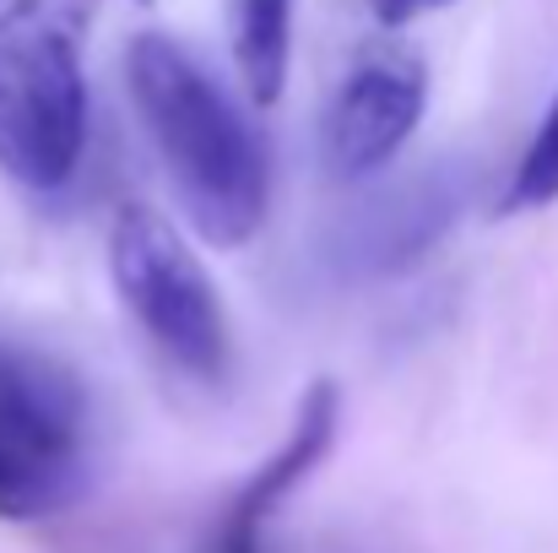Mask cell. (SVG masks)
<instances>
[{
	"instance_id": "4",
	"label": "cell",
	"mask_w": 558,
	"mask_h": 553,
	"mask_svg": "<svg viewBox=\"0 0 558 553\" xmlns=\"http://www.w3.org/2000/svg\"><path fill=\"white\" fill-rule=\"evenodd\" d=\"M93 467V412L71 369L0 348V516L38 521L65 510Z\"/></svg>"
},
{
	"instance_id": "10",
	"label": "cell",
	"mask_w": 558,
	"mask_h": 553,
	"mask_svg": "<svg viewBox=\"0 0 558 553\" xmlns=\"http://www.w3.org/2000/svg\"><path fill=\"white\" fill-rule=\"evenodd\" d=\"M369 5H374L379 22H412V16L439 11V5H450V0H369Z\"/></svg>"
},
{
	"instance_id": "2",
	"label": "cell",
	"mask_w": 558,
	"mask_h": 553,
	"mask_svg": "<svg viewBox=\"0 0 558 553\" xmlns=\"http://www.w3.org/2000/svg\"><path fill=\"white\" fill-rule=\"evenodd\" d=\"M93 11L98 0H11L0 11V169L27 190H60L82 169Z\"/></svg>"
},
{
	"instance_id": "8",
	"label": "cell",
	"mask_w": 558,
	"mask_h": 553,
	"mask_svg": "<svg viewBox=\"0 0 558 553\" xmlns=\"http://www.w3.org/2000/svg\"><path fill=\"white\" fill-rule=\"evenodd\" d=\"M228 38L239 82L255 104H277L288 82V44H293V0H228Z\"/></svg>"
},
{
	"instance_id": "6",
	"label": "cell",
	"mask_w": 558,
	"mask_h": 553,
	"mask_svg": "<svg viewBox=\"0 0 558 553\" xmlns=\"http://www.w3.org/2000/svg\"><path fill=\"white\" fill-rule=\"evenodd\" d=\"M337 423H342V396L331 380H315L299 401V418L288 429V440L233 489V500L222 505L217 527H211V543L206 553H266V527L271 516L293 500V489L331 456L337 445Z\"/></svg>"
},
{
	"instance_id": "7",
	"label": "cell",
	"mask_w": 558,
	"mask_h": 553,
	"mask_svg": "<svg viewBox=\"0 0 558 553\" xmlns=\"http://www.w3.org/2000/svg\"><path fill=\"white\" fill-rule=\"evenodd\" d=\"M456 212H461V184L450 180L445 164L423 169V175H412L401 184H385L337 233V244H342L337 261H348L364 277L369 272L374 277L379 272H401V266H412L417 255H428L445 239Z\"/></svg>"
},
{
	"instance_id": "9",
	"label": "cell",
	"mask_w": 558,
	"mask_h": 553,
	"mask_svg": "<svg viewBox=\"0 0 558 553\" xmlns=\"http://www.w3.org/2000/svg\"><path fill=\"white\" fill-rule=\"evenodd\" d=\"M558 201V93L548 104V115L537 120L515 175H510V190H505V212H548Z\"/></svg>"
},
{
	"instance_id": "3",
	"label": "cell",
	"mask_w": 558,
	"mask_h": 553,
	"mask_svg": "<svg viewBox=\"0 0 558 553\" xmlns=\"http://www.w3.org/2000/svg\"><path fill=\"white\" fill-rule=\"evenodd\" d=\"M109 277H114V293L125 299L131 321L180 374L201 380V385H217L228 374L233 342H228L222 299H217L206 266L195 261V250L185 244V233L163 212L131 201L114 217Z\"/></svg>"
},
{
	"instance_id": "5",
	"label": "cell",
	"mask_w": 558,
	"mask_h": 553,
	"mask_svg": "<svg viewBox=\"0 0 558 553\" xmlns=\"http://www.w3.org/2000/svg\"><path fill=\"white\" fill-rule=\"evenodd\" d=\"M423 104H428L423 60L396 49V44L369 49L342 76V87L326 109V125H320L326 175L342 184H359L374 180L379 169H390V158L412 142V131L423 120Z\"/></svg>"
},
{
	"instance_id": "1",
	"label": "cell",
	"mask_w": 558,
	"mask_h": 553,
	"mask_svg": "<svg viewBox=\"0 0 558 553\" xmlns=\"http://www.w3.org/2000/svg\"><path fill=\"white\" fill-rule=\"evenodd\" d=\"M125 82L190 228L217 250L250 244L271 206V153L255 120L163 33L125 49Z\"/></svg>"
}]
</instances>
